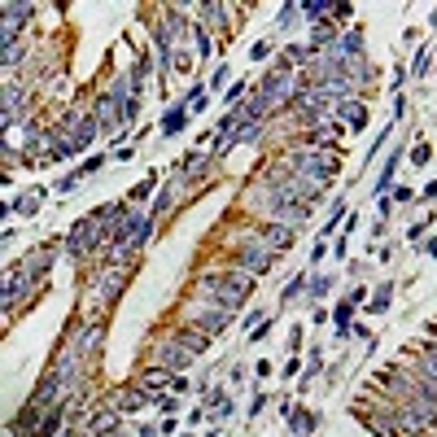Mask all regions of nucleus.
I'll return each instance as SVG.
<instances>
[{
	"label": "nucleus",
	"mask_w": 437,
	"mask_h": 437,
	"mask_svg": "<svg viewBox=\"0 0 437 437\" xmlns=\"http://www.w3.org/2000/svg\"><path fill=\"white\" fill-rule=\"evenodd\" d=\"M101 240H105V228H101V219H79L75 223V228H70V236H66V254L75 258V263H79V258H88L96 245H101Z\"/></svg>",
	"instance_id": "nucleus-1"
},
{
	"label": "nucleus",
	"mask_w": 437,
	"mask_h": 437,
	"mask_svg": "<svg viewBox=\"0 0 437 437\" xmlns=\"http://www.w3.org/2000/svg\"><path fill=\"white\" fill-rule=\"evenodd\" d=\"M236 263L240 267H245L250 271V276H267V271H271V263H276V254H271L267 245H263V236H250L245 240V245H240V254H236Z\"/></svg>",
	"instance_id": "nucleus-2"
},
{
	"label": "nucleus",
	"mask_w": 437,
	"mask_h": 437,
	"mask_svg": "<svg viewBox=\"0 0 437 437\" xmlns=\"http://www.w3.org/2000/svg\"><path fill=\"white\" fill-rule=\"evenodd\" d=\"M258 236H263V245L271 250V254H284L289 245H293V240H298V228H293V223H267V228H258Z\"/></svg>",
	"instance_id": "nucleus-3"
},
{
	"label": "nucleus",
	"mask_w": 437,
	"mask_h": 437,
	"mask_svg": "<svg viewBox=\"0 0 437 437\" xmlns=\"http://www.w3.org/2000/svg\"><path fill=\"white\" fill-rule=\"evenodd\" d=\"M118 123H123V101L109 92V96H101V101H96V127H101V132H114Z\"/></svg>",
	"instance_id": "nucleus-4"
},
{
	"label": "nucleus",
	"mask_w": 437,
	"mask_h": 437,
	"mask_svg": "<svg viewBox=\"0 0 437 437\" xmlns=\"http://www.w3.org/2000/svg\"><path fill=\"white\" fill-rule=\"evenodd\" d=\"M407 407H411V415H415V424H420V429H437V398L411 394V398H407Z\"/></svg>",
	"instance_id": "nucleus-5"
},
{
	"label": "nucleus",
	"mask_w": 437,
	"mask_h": 437,
	"mask_svg": "<svg viewBox=\"0 0 437 437\" xmlns=\"http://www.w3.org/2000/svg\"><path fill=\"white\" fill-rule=\"evenodd\" d=\"M53 258H57V245H44V250H36V254H31L26 263H22V276H26L31 284H36V280L44 276V271L53 267Z\"/></svg>",
	"instance_id": "nucleus-6"
},
{
	"label": "nucleus",
	"mask_w": 437,
	"mask_h": 437,
	"mask_svg": "<svg viewBox=\"0 0 437 437\" xmlns=\"http://www.w3.org/2000/svg\"><path fill=\"white\" fill-rule=\"evenodd\" d=\"M171 342L180 346V350H188L192 359H197V354H201V350L210 346V332H206V328H180V332L171 337Z\"/></svg>",
	"instance_id": "nucleus-7"
},
{
	"label": "nucleus",
	"mask_w": 437,
	"mask_h": 437,
	"mask_svg": "<svg viewBox=\"0 0 437 437\" xmlns=\"http://www.w3.org/2000/svg\"><path fill=\"white\" fill-rule=\"evenodd\" d=\"M158 363L167 367V371H184V367L192 363V354H188V350H180L175 342H167V346H158Z\"/></svg>",
	"instance_id": "nucleus-8"
},
{
	"label": "nucleus",
	"mask_w": 437,
	"mask_h": 437,
	"mask_svg": "<svg viewBox=\"0 0 437 437\" xmlns=\"http://www.w3.org/2000/svg\"><path fill=\"white\" fill-rule=\"evenodd\" d=\"M153 394L149 390H118L114 394V411H140V407H149Z\"/></svg>",
	"instance_id": "nucleus-9"
},
{
	"label": "nucleus",
	"mask_w": 437,
	"mask_h": 437,
	"mask_svg": "<svg viewBox=\"0 0 437 437\" xmlns=\"http://www.w3.org/2000/svg\"><path fill=\"white\" fill-rule=\"evenodd\" d=\"M332 118H337V123L346 118L354 132H359V127H367V109H363L359 101H342V105H332Z\"/></svg>",
	"instance_id": "nucleus-10"
},
{
	"label": "nucleus",
	"mask_w": 437,
	"mask_h": 437,
	"mask_svg": "<svg viewBox=\"0 0 437 437\" xmlns=\"http://www.w3.org/2000/svg\"><path fill=\"white\" fill-rule=\"evenodd\" d=\"M118 415H123V411H96V415L88 420L84 433H88V437H109V433L118 429Z\"/></svg>",
	"instance_id": "nucleus-11"
},
{
	"label": "nucleus",
	"mask_w": 437,
	"mask_h": 437,
	"mask_svg": "<svg viewBox=\"0 0 437 437\" xmlns=\"http://www.w3.org/2000/svg\"><path fill=\"white\" fill-rule=\"evenodd\" d=\"M337 53H342L350 66H359V61H363V31H346L342 44H337Z\"/></svg>",
	"instance_id": "nucleus-12"
},
{
	"label": "nucleus",
	"mask_w": 437,
	"mask_h": 437,
	"mask_svg": "<svg viewBox=\"0 0 437 437\" xmlns=\"http://www.w3.org/2000/svg\"><path fill=\"white\" fill-rule=\"evenodd\" d=\"M184 197V180H175V184H167V188H162V197L153 201V210H149V215L153 219H162V215H167V210L175 206V201H180Z\"/></svg>",
	"instance_id": "nucleus-13"
},
{
	"label": "nucleus",
	"mask_w": 437,
	"mask_h": 437,
	"mask_svg": "<svg viewBox=\"0 0 437 437\" xmlns=\"http://www.w3.org/2000/svg\"><path fill=\"white\" fill-rule=\"evenodd\" d=\"M228 319H232V311H223V306H215V311H206V315H197V328H206L210 337H219L223 328H228Z\"/></svg>",
	"instance_id": "nucleus-14"
},
{
	"label": "nucleus",
	"mask_w": 437,
	"mask_h": 437,
	"mask_svg": "<svg viewBox=\"0 0 437 437\" xmlns=\"http://www.w3.org/2000/svg\"><path fill=\"white\" fill-rule=\"evenodd\" d=\"M26 289H31V280L22 276V271H18V276L9 271V276H5V311H9L13 302H22V298H26Z\"/></svg>",
	"instance_id": "nucleus-15"
},
{
	"label": "nucleus",
	"mask_w": 437,
	"mask_h": 437,
	"mask_svg": "<svg viewBox=\"0 0 437 437\" xmlns=\"http://www.w3.org/2000/svg\"><path fill=\"white\" fill-rule=\"evenodd\" d=\"M101 346V323H88V328H79V337H75V354L84 359L88 350H96Z\"/></svg>",
	"instance_id": "nucleus-16"
},
{
	"label": "nucleus",
	"mask_w": 437,
	"mask_h": 437,
	"mask_svg": "<svg viewBox=\"0 0 437 437\" xmlns=\"http://www.w3.org/2000/svg\"><path fill=\"white\" fill-rule=\"evenodd\" d=\"M184 127H188V105L167 109V118H162V136H180Z\"/></svg>",
	"instance_id": "nucleus-17"
},
{
	"label": "nucleus",
	"mask_w": 437,
	"mask_h": 437,
	"mask_svg": "<svg viewBox=\"0 0 437 437\" xmlns=\"http://www.w3.org/2000/svg\"><path fill=\"white\" fill-rule=\"evenodd\" d=\"M210 162H215L210 153H188V158L180 162V180H197V175L210 167Z\"/></svg>",
	"instance_id": "nucleus-18"
},
{
	"label": "nucleus",
	"mask_w": 437,
	"mask_h": 437,
	"mask_svg": "<svg viewBox=\"0 0 437 437\" xmlns=\"http://www.w3.org/2000/svg\"><path fill=\"white\" fill-rule=\"evenodd\" d=\"M31 9H36V5H13V0L5 5V31H9V36H13V26H22L31 18Z\"/></svg>",
	"instance_id": "nucleus-19"
},
{
	"label": "nucleus",
	"mask_w": 437,
	"mask_h": 437,
	"mask_svg": "<svg viewBox=\"0 0 437 437\" xmlns=\"http://www.w3.org/2000/svg\"><path fill=\"white\" fill-rule=\"evenodd\" d=\"M420 376L437 385V342H429V346H424V359H420Z\"/></svg>",
	"instance_id": "nucleus-20"
},
{
	"label": "nucleus",
	"mask_w": 437,
	"mask_h": 437,
	"mask_svg": "<svg viewBox=\"0 0 437 437\" xmlns=\"http://www.w3.org/2000/svg\"><path fill=\"white\" fill-rule=\"evenodd\" d=\"M289 429H293L298 437L315 433V415H311V411H289Z\"/></svg>",
	"instance_id": "nucleus-21"
},
{
	"label": "nucleus",
	"mask_w": 437,
	"mask_h": 437,
	"mask_svg": "<svg viewBox=\"0 0 437 437\" xmlns=\"http://www.w3.org/2000/svg\"><path fill=\"white\" fill-rule=\"evenodd\" d=\"M302 293H306V276H302V271H298V276H293V280H289V284H284V298H280V302H284V306H293V302H298Z\"/></svg>",
	"instance_id": "nucleus-22"
},
{
	"label": "nucleus",
	"mask_w": 437,
	"mask_h": 437,
	"mask_svg": "<svg viewBox=\"0 0 437 437\" xmlns=\"http://www.w3.org/2000/svg\"><path fill=\"white\" fill-rule=\"evenodd\" d=\"M350 311H354V302H342V306H337V315H332L337 337H350Z\"/></svg>",
	"instance_id": "nucleus-23"
},
{
	"label": "nucleus",
	"mask_w": 437,
	"mask_h": 437,
	"mask_svg": "<svg viewBox=\"0 0 437 437\" xmlns=\"http://www.w3.org/2000/svg\"><path fill=\"white\" fill-rule=\"evenodd\" d=\"M398 158H402V153H394L390 162H385V171H381V180H376V192H381V197L390 192V180H394V171H398Z\"/></svg>",
	"instance_id": "nucleus-24"
},
{
	"label": "nucleus",
	"mask_w": 437,
	"mask_h": 437,
	"mask_svg": "<svg viewBox=\"0 0 437 437\" xmlns=\"http://www.w3.org/2000/svg\"><path fill=\"white\" fill-rule=\"evenodd\" d=\"M390 298H394V284H381V289H376V298H371V311H376V315H381V311H390Z\"/></svg>",
	"instance_id": "nucleus-25"
},
{
	"label": "nucleus",
	"mask_w": 437,
	"mask_h": 437,
	"mask_svg": "<svg viewBox=\"0 0 437 437\" xmlns=\"http://www.w3.org/2000/svg\"><path fill=\"white\" fill-rule=\"evenodd\" d=\"M342 219H346V206L337 201V206H332V215H328V223H323L319 232H323V236H332V228H342Z\"/></svg>",
	"instance_id": "nucleus-26"
},
{
	"label": "nucleus",
	"mask_w": 437,
	"mask_h": 437,
	"mask_svg": "<svg viewBox=\"0 0 437 437\" xmlns=\"http://www.w3.org/2000/svg\"><path fill=\"white\" fill-rule=\"evenodd\" d=\"M192 44H197V57H210V36H206V26H201V22L192 26Z\"/></svg>",
	"instance_id": "nucleus-27"
},
{
	"label": "nucleus",
	"mask_w": 437,
	"mask_h": 437,
	"mask_svg": "<svg viewBox=\"0 0 437 437\" xmlns=\"http://www.w3.org/2000/svg\"><path fill=\"white\" fill-rule=\"evenodd\" d=\"M153 407L171 415V411H180V398H171V394H153Z\"/></svg>",
	"instance_id": "nucleus-28"
},
{
	"label": "nucleus",
	"mask_w": 437,
	"mask_h": 437,
	"mask_svg": "<svg viewBox=\"0 0 437 437\" xmlns=\"http://www.w3.org/2000/svg\"><path fill=\"white\" fill-rule=\"evenodd\" d=\"M36 206H40V188H36V197H22L13 210H18V215H36Z\"/></svg>",
	"instance_id": "nucleus-29"
},
{
	"label": "nucleus",
	"mask_w": 437,
	"mask_h": 437,
	"mask_svg": "<svg viewBox=\"0 0 437 437\" xmlns=\"http://www.w3.org/2000/svg\"><path fill=\"white\" fill-rule=\"evenodd\" d=\"M429 158H433V149H429V144H415V153H411V162H415V167H429Z\"/></svg>",
	"instance_id": "nucleus-30"
},
{
	"label": "nucleus",
	"mask_w": 437,
	"mask_h": 437,
	"mask_svg": "<svg viewBox=\"0 0 437 437\" xmlns=\"http://www.w3.org/2000/svg\"><path fill=\"white\" fill-rule=\"evenodd\" d=\"M250 57H254V61H267V57H271V44H267V40H258V44L250 48Z\"/></svg>",
	"instance_id": "nucleus-31"
},
{
	"label": "nucleus",
	"mask_w": 437,
	"mask_h": 437,
	"mask_svg": "<svg viewBox=\"0 0 437 437\" xmlns=\"http://www.w3.org/2000/svg\"><path fill=\"white\" fill-rule=\"evenodd\" d=\"M323 293H332V280H328V276H319V280L311 284V298H323Z\"/></svg>",
	"instance_id": "nucleus-32"
},
{
	"label": "nucleus",
	"mask_w": 437,
	"mask_h": 437,
	"mask_svg": "<svg viewBox=\"0 0 437 437\" xmlns=\"http://www.w3.org/2000/svg\"><path fill=\"white\" fill-rule=\"evenodd\" d=\"M0 61H5V66H13V61H22V48H18V44H5V57H0Z\"/></svg>",
	"instance_id": "nucleus-33"
},
{
	"label": "nucleus",
	"mask_w": 437,
	"mask_h": 437,
	"mask_svg": "<svg viewBox=\"0 0 437 437\" xmlns=\"http://www.w3.org/2000/svg\"><path fill=\"white\" fill-rule=\"evenodd\" d=\"M293 13H298V5H293V0H289V5L280 9V18H276V22H280V26H289V22H293Z\"/></svg>",
	"instance_id": "nucleus-34"
},
{
	"label": "nucleus",
	"mask_w": 437,
	"mask_h": 437,
	"mask_svg": "<svg viewBox=\"0 0 437 437\" xmlns=\"http://www.w3.org/2000/svg\"><path fill=\"white\" fill-rule=\"evenodd\" d=\"M429 70V48H420V53H415V75H424Z\"/></svg>",
	"instance_id": "nucleus-35"
},
{
	"label": "nucleus",
	"mask_w": 437,
	"mask_h": 437,
	"mask_svg": "<svg viewBox=\"0 0 437 437\" xmlns=\"http://www.w3.org/2000/svg\"><path fill=\"white\" fill-rule=\"evenodd\" d=\"M149 184H153V175H149V180H144V184H136V188H132V201H140V197H149Z\"/></svg>",
	"instance_id": "nucleus-36"
},
{
	"label": "nucleus",
	"mask_w": 437,
	"mask_h": 437,
	"mask_svg": "<svg viewBox=\"0 0 437 437\" xmlns=\"http://www.w3.org/2000/svg\"><path fill=\"white\" fill-rule=\"evenodd\" d=\"M424 197H433V201H437V180H433V184L424 188Z\"/></svg>",
	"instance_id": "nucleus-37"
},
{
	"label": "nucleus",
	"mask_w": 437,
	"mask_h": 437,
	"mask_svg": "<svg viewBox=\"0 0 437 437\" xmlns=\"http://www.w3.org/2000/svg\"><path fill=\"white\" fill-rule=\"evenodd\" d=\"M424 250H429V254H433V258H437V240H424Z\"/></svg>",
	"instance_id": "nucleus-38"
}]
</instances>
